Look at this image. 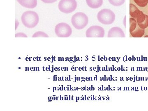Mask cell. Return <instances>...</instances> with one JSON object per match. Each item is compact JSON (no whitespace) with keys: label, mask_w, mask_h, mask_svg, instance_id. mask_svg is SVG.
I'll return each mask as SVG.
<instances>
[{"label":"cell","mask_w":148,"mask_h":111,"mask_svg":"<svg viewBox=\"0 0 148 111\" xmlns=\"http://www.w3.org/2000/svg\"><path fill=\"white\" fill-rule=\"evenodd\" d=\"M25 1V0H17V1H18V2H19L21 1Z\"/></svg>","instance_id":"25"},{"label":"cell","mask_w":148,"mask_h":111,"mask_svg":"<svg viewBox=\"0 0 148 111\" xmlns=\"http://www.w3.org/2000/svg\"><path fill=\"white\" fill-rule=\"evenodd\" d=\"M55 33L59 38H68L72 34V29L66 23H59L55 27Z\"/></svg>","instance_id":"5"},{"label":"cell","mask_w":148,"mask_h":111,"mask_svg":"<svg viewBox=\"0 0 148 111\" xmlns=\"http://www.w3.org/2000/svg\"><path fill=\"white\" fill-rule=\"evenodd\" d=\"M60 58H59V57H58V61H60Z\"/></svg>","instance_id":"42"},{"label":"cell","mask_w":148,"mask_h":111,"mask_svg":"<svg viewBox=\"0 0 148 111\" xmlns=\"http://www.w3.org/2000/svg\"><path fill=\"white\" fill-rule=\"evenodd\" d=\"M33 69H34V68H33V67H31V68H30V70L31 71H34V70H33Z\"/></svg>","instance_id":"22"},{"label":"cell","mask_w":148,"mask_h":111,"mask_svg":"<svg viewBox=\"0 0 148 111\" xmlns=\"http://www.w3.org/2000/svg\"><path fill=\"white\" fill-rule=\"evenodd\" d=\"M64 76H63V77H62V80H64Z\"/></svg>","instance_id":"36"},{"label":"cell","mask_w":148,"mask_h":111,"mask_svg":"<svg viewBox=\"0 0 148 111\" xmlns=\"http://www.w3.org/2000/svg\"><path fill=\"white\" fill-rule=\"evenodd\" d=\"M18 21H17V20L16 21V28H17V27H18Z\"/></svg>","instance_id":"19"},{"label":"cell","mask_w":148,"mask_h":111,"mask_svg":"<svg viewBox=\"0 0 148 111\" xmlns=\"http://www.w3.org/2000/svg\"><path fill=\"white\" fill-rule=\"evenodd\" d=\"M66 95H65V100H66Z\"/></svg>","instance_id":"40"},{"label":"cell","mask_w":148,"mask_h":111,"mask_svg":"<svg viewBox=\"0 0 148 111\" xmlns=\"http://www.w3.org/2000/svg\"><path fill=\"white\" fill-rule=\"evenodd\" d=\"M51 98V97H48V99H51V98Z\"/></svg>","instance_id":"41"},{"label":"cell","mask_w":148,"mask_h":111,"mask_svg":"<svg viewBox=\"0 0 148 111\" xmlns=\"http://www.w3.org/2000/svg\"><path fill=\"white\" fill-rule=\"evenodd\" d=\"M137 24L142 29H146L148 27V15L145 14L143 12L137 18Z\"/></svg>","instance_id":"8"},{"label":"cell","mask_w":148,"mask_h":111,"mask_svg":"<svg viewBox=\"0 0 148 111\" xmlns=\"http://www.w3.org/2000/svg\"><path fill=\"white\" fill-rule=\"evenodd\" d=\"M108 38H125V37L124 32L121 28L118 27H114L111 28L108 33Z\"/></svg>","instance_id":"7"},{"label":"cell","mask_w":148,"mask_h":111,"mask_svg":"<svg viewBox=\"0 0 148 111\" xmlns=\"http://www.w3.org/2000/svg\"><path fill=\"white\" fill-rule=\"evenodd\" d=\"M58 71H60V68H59H59H58Z\"/></svg>","instance_id":"47"},{"label":"cell","mask_w":148,"mask_h":111,"mask_svg":"<svg viewBox=\"0 0 148 111\" xmlns=\"http://www.w3.org/2000/svg\"><path fill=\"white\" fill-rule=\"evenodd\" d=\"M44 68H45V67H44H44H43V70L44 71H45Z\"/></svg>","instance_id":"37"},{"label":"cell","mask_w":148,"mask_h":111,"mask_svg":"<svg viewBox=\"0 0 148 111\" xmlns=\"http://www.w3.org/2000/svg\"><path fill=\"white\" fill-rule=\"evenodd\" d=\"M45 58V61H46L47 59H46V58H45H45Z\"/></svg>","instance_id":"51"},{"label":"cell","mask_w":148,"mask_h":111,"mask_svg":"<svg viewBox=\"0 0 148 111\" xmlns=\"http://www.w3.org/2000/svg\"><path fill=\"white\" fill-rule=\"evenodd\" d=\"M58 79H58V80H62V79H61V77H58Z\"/></svg>","instance_id":"24"},{"label":"cell","mask_w":148,"mask_h":111,"mask_svg":"<svg viewBox=\"0 0 148 111\" xmlns=\"http://www.w3.org/2000/svg\"><path fill=\"white\" fill-rule=\"evenodd\" d=\"M37 61H38L39 60L38 59V56H37Z\"/></svg>","instance_id":"34"},{"label":"cell","mask_w":148,"mask_h":111,"mask_svg":"<svg viewBox=\"0 0 148 111\" xmlns=\"http://www.w3.org/2000/svg\"><path fill=\"white\" fill-rule=\"evenodd\" d=\"M68 90H69V86L68 85Z\"/></svg>","instance_id":"46"},{"label":"cell","mask_w":148,"mask_h":111,"mask_svg":"<svg viewBox=\"0 0 148 111\" xmlns=\"http://www.w3.org/2000/svg\"><path fill=\"white\" fill-rule=\"evenodd\" d=\"M61 70H62V71H63V70H63V69H64V68H61Z\"/></svg>","instance_id":"39"},{"label":"cell","mask_w":148,"mask_h":111,"mask_svg":"<svg viewBox=\"0 0 148 111\" xmlns=\"http://www.w3.org/2000/svg\"><path fill=\"white\" fill-rule=\"evenodd\" d=\"M88 21L87 15L82 12H77L73 15L71 18L73 26L78 30H81L84 28L88 24Z\"/></svg>","instance_id":"3"},{"label":"cell","mask_w":148,"mask_h":111,"mask_svg":"<svg viewBox=\"0 0 148 111\" xmlns=\"http://www.w3.org/2000/svg\"><path fill=\"white\" fill-rule=\"evenodd\" d=\"M49 71H51V70H50V66H49Z\"/></svg>","instance_id":"38"},{"label":"cell","mask_w":148,"mask_h":111,"mask_svg":"<svg viewBox=\"0 0 148 111\" xmlns=\"http://www.w3.org/2000/svg\"><path fill=\"white\" fill-rule=\"evenodd\" d=\"M18 3L24 7L33 9L37 6L38 1L37 0H25Z\"/></svg>","instance_id":"9"},{"label":"cell","mask_w":148,"mask_h":111,"mask_svg":"<svg viewBox=\"0 0 148 111\" xmlns=\"http://www.w3.org/2000/svg\"><path fill=\"white\" fill-rule=\"evenodd\" d=\"M46 70L47 71H49L48 70V68H47V67L46 69Z\"/></svg>","instance_id":"30"},{"label":"cell","mask_w":148,"mask_h":111,"mask_svg":"<svg viewBox=\"0 0 148 111\" xmlns=\"http://www.w3.org/2000/svg\"><path fill=\"white\" fill-rule=\"evenodd\" d=\"M27 69H28V71H29V68H28H28H27Z\"/></svg>","instance_id":"50"},{"label":"cell","mask_w":148,"mask_h":111,"mask_svg":"<svg viewBox=\"0 0 148 111\" xmlns=\"http://www.w3.org/2000/svg\"><path fill=\"white\" fill-rule=\"evenodd\" d=\"M97 18L101 24L110 25L113 23L115 20V14L110 10L104 9L98 12Z\"/></svg>","instance_id":"2"},{"label":"cell","mask_w":148,"mask_h":111,"mask_svg":"<svg viewBox=\"0 0 148 111\" xmlns=\"http://www.w3.org/2000/svg\"><path fill=\"white\" fill-rule=\"evenodd\" d=\"M38 71H39V67H38Z\"/></svg>","instance_id":"43"},{"label":"cell","mask_w":148,"mask_h":111,"mask_svg":"<svg viewBox=\"0 0 148 111\" xmlns=\"http://www.w3.org/2000/svg\"><path fill=\"white\" fill-rule=\"evenodd\" d=\"M53 72V66H52V73Z\"/></svg>","instance_id":"33"},{"label":"cell","mask_w":148,"mask_h":111,"mask_svg":"<svg viewBox=\"0 0 148 111\" xmlns=\"http://www.w3.org/2000/svg\"><path fill=\"white\" fill-rule=\"evenodd\" d=\"M16 38H27L28 36L23 33H17L15 35Z\"/></svg>","instance_id":"17"},{"label":"cell","mask_w":148,"mask_h":111,"mask_svg":"<svg viewBox=\"0 0 148 111\" xmlns=\"http://www.w3.org/2000/svg\"><path fill=\"white\" fill-rule=\"evenodd\" d=\"M137 26V22L136 19L133 18H130V32H132L136 29Z\"/></svg>","instance_id":"13"},{"label":"cell","mask_w":148,"mask_h":111,"mask_svg":"<svg viewBox=\"0 0 148 111\" xmlns=\"http://www.w3.org/2000/svg\"><path fill=\"white\" fill-rule=\"evenodd\" d=\"M48 61H50L51 60V58H49H49H48Z\"/></svg>","instance_id":"26"},{"label":"cell","mask_w":148,"mask_h":111,"mask_svg":"<svg viewBox=\"0 0 148 111\" xmlns=\"http://www.w3.org/2000/svg\"><path fill=\"white\" fill-rule=\"evenodd\" d=\"M77 3L76 0H61L58 5V9L61 12L69 14L76 9Z\"/></svg>","instance_id":"4"},{"label":"cell","mask_w":148,"mask_h":111,"mask_svg":"<svg viewBox=\"0 0 148 111\" xmlns=\"http://www.w3.org/2000/svg\"><path fill=\"white\" fill-rule=\"evenodd\" d=\"M33 60H34V61H36V60H37V58H35V57H34V58H33Z\"/></svg>","instance_id":"23"},{"label":"cell","mask_w":148,"mask_h":111,"mask_svg":"<svg viewBox=\"0 0 148 111\" xmlns=\"http://www.w3.org/2000/svg\"><path fill=\"white\" fill-rule=\"evenodd\" d=\"M86 3L90 8L97 9L103 5V0H86Z\"/></svg>","instance_id":"10"},{"label":"cell","mask_w":148,"mask_h":111,"mask_svg":"<svg viewBox=\"0 0 148 111\" xmlns=\"http://www.w3.org/2000/svg\"><path fill=\"white\" fill-rule=\"evenodd\" d=\"M57 1V0H41L42 1L45 3H52Z\"/></svg>","instance_id":"18"},{"label":"cell","mask_w":148,"mask_h":111,"mask_svg":"<svg viewBox=\"0 0 148 111\" xmlns=\"http://www.w3.org/2000/svg\"><path fill=\"white\" fill-rule=\"evenodd\" d=\"M37 69H38V68H36V71H38V70H37Z\"/></svg>","instance_id":"48"},{"label":"cell","mask_w":148,"mask_h":111,"mask_svg":"<svg viewBox=\"0 0 148 111\" xmlns=\"http://www.w3.org/2000/svg\"><path fill=\"white\" fill-rule=\"evenodd\" d=\"M55 75H54V76H53V80L55 81Z\"/></svg>","instance_id":"32"},{"label":"cell","mask_w":148,"mask_h":111,"mask_svg":"<svg viewBox=\"0 0 148 111\" xmlns=\"http://www.w3.org/2000/svg\"><path fill=\"white\" fill-rule=\"evenodd\" d=\"M142 11L139 10L133 4H130V15L133 18H137L140 15Z\"/></svg>","instance_id":"11"},{"label":"cell","mask_w":148,"mask_h":111,"mask_svg":"<svg viewBox=\"0 0 148 111\" xmlns=\"http://www.w3.org/2000/svg\"><path fill=\"white\" fill-rule=\"evenodd\" d=\"M55 87H53V92H54V90H55V89H54V88H55Z\"/></svg>","instance_id":"28"},{"label":"cell","mask_w":148,"mask_h":111,"mask_svg":"<svg viewBox=\"0 0 148 111\" xmlns=\"http://www.w3.org/2000/svg\"><path fill=\"white\" fill-rule=\"evenodd\" d=\"M66 96H67V99H66V100H68V97H67V95H66Z\"/></svg>","instance_id":"49"},{"label":"cell","mask_w":148,"mask_h":111,"mask_svg":"<svg viewBox=\"0 0 148 111\" xmlns=\"http://www.w3.org/2000/svg\"><path fill=\"white\" fill-rule=\"evenodd\" d=\"M66 69H67V71H68V68H66Z\"/></svg>","instance_id":"52"},{"label":"cell","mask_w":148,"mask_h":111,"mask_svg":"<svg viewBox=\"0 0 148 111\" xmlns=\"http://www.w3.org/2000/svg\"><path fill=\"white\" fill-rule=\"evenodd\" d=\"M55 56H54V57H53V61H55Z\"/></svg>","instance_id":"35"},{"label":"cell","mask_w":148,"mask_h":111,"mask_svg":"<svg viewBox=\"0 0 148 111\" xmlns=\"http://www.w3.org/2000/svg\"><path fill=\"white\" fill-rule=\"evenodd\" d=\"M32 38H48V36L45 33L42 32H38L35 33L32 36Z\"/></svg>","instance_id":"16"},{"label":"cell","mask_w":148,"mask_h":111,"mask_svg":"<svg viewBox=\"0 0 148 111\" xmlns=\"http://www.w3.org/2000/svg\"><path fill=\"white\" fill-rule=\"evenodd\" d=\"M60 95V100H61H61H64V98H63V97H62V96H61V95Z\"/></svg>","instance_id":"20"},{"label":"cell","mask_w":148,"mask_h":111,"mask_svg":"<svg viewBox=\"0 0 148 111\" xmlns=\"http://www.w3.org/2000/svg\"><path fill=\"white\" fill-rule=\"evenodd\" d=\"M108 1L112 5L119 7L123 5L125 2V0H108Z\"/></svg>","instance_id":"14"},{"label":"cell","mask_w":148,"mask_h":111,"mask_svg":"<svg viewBox=\"0 0 148 111\" xmlns=\"http://www.w3.org/2000/svg\"><path fill=\"white\" fill-rule=\"evenodd\" d=\"M137 5L141 7H145L147 5L148 0H133Z\"/></svg>","instance_id":"15"},{"label":"cell","mask_w":148,"mask_h":111,"mask_svg":"<svg viewBox=\"0 0 148 111\" xmlns=\"http://www.w3.org/2000/svg\"><path fill=\"white\" fill-rule=\"evenodd\" d=\"M48 101L49 102H51V101H52V100H51V99H49Z\"/></svg>","instance_id":"29"},{"label":"cell","mask_w":148,"mask_h":111,"mask_svg":"<svg viewBox=\"0 0 148 111\" xmlns=\"http://www.w3.org/2000/svg\"><path fill=\"white\" fill-rule=\"evenodd\" d=\"M21 20L25 27L29 29H33L38 23L39 17L35 12L28 11L22 14Z\"/></svg>","instance_id":"1"},{"label":"cell","mask_w":148,"mask_h":111,"mask_svg":"<svg viewBox=\"0 0 148 111\" xmlns=\"http://www.w3.org/2000/svg\"><path fill=\"white\" fill-rule=\"evenodd\" d=\"M35 69H36V68H35V67H34V71H36V70H35Z\"/></svg>","instance_id":"45"},{"label":"cell","mask_w":148,"mask_h":111,"mask_svg":"<svg viewBox=\"0 0 148 111\" xmlns=\"http://www.w3.org/2000/svg\"><path fill=\"white\" fill-rule=\"evenodd\" d=\"M61 86H62V89H61V90H64V89H63V85H61Z\"/></svg>","instance_id":"31"},{"label":"cell","mask_w":148,"mask_h":111,"mask_svg":"<svg viewBox=\"0 0 148 111\" xmlns=\"http://www.w3.org/2000/svg\"><path fill=\"white\" fill-rule=\"evenodd\" d=\"M145 33V29L140 28L138 25L135 30L130 32V34L134 38H141L144 36Z\"/></svg>","instance_id":"12"},{"label":"cell","mask_w":148,"mask_h":111,"mask_svg":"<svg viewBox=\"0 0 148 111\" xmlns=\"http://www.w3.org/2000/svg\"><path fill=\"white\" fill-rule=\"evenodd\" d=\"M26 61H29V58H28V57H27V58H26Z\"/></svg>","instance_id":"27"},{"label":"cell","mask_w":148,"mask_h":111,"mask_svg":"<svg viewBox=\"0 0 148 111\" xmlns=\"http://www.w3.org/2000/svg\"><path fill=\"white\" fill-rule=\"evenodd\" d=\"M56 97H53V98H52V100H53V101H55L56 100Z\"/></svg>","instance_id":"21"},{"label":"cell","mask_w":148,"mask_h":111,"mask_svg":"<svg viewBox=\"0 0 148 111\" xmlns=\"http://www.w3.org/2000/svg\"><path fill=\"white\" fill-rule=\"evenodd\" d=\"M26 71H28V70H27V67H26Z\"/></svg>","instance_id":"44"},{"label":"cell","mask_w":148,"mask_h":111,"mask_svg":"<svg viewBox=\"0 0 148 111\" xmlns=\"http://www.w3.org/2000/svg\"><path fill=\"white\" fill-rule=\"evenodd\" d=\"M105 30L99 26H93L89 27L86 32L87 38H103L105 36Z\"/></svg>","instance_id":"6"}]
</instances>
